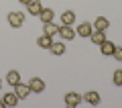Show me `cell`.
Here are the masks:
<instances>
[{"instance_id": "obj_22", "label": "cell", "mask_w": 122, "mask_h": 108, "mask_svg": "<svg viewBox=\"0 0 122 108\" xmlns=\"http://www.w3.org/2000/svg\"><path fill=\"white\" fill-rule=\"evenodd\" d=\"M4 106H6V104H4V100L0 98V108H4Z\"/></svg>"}, {"instance_id": "obj_18", "label": "cell", "mask_w": 122, "mask_h": 108, "mask_svg": "<svg viewBox=\"0 0 122 108\" xmlns=\"http://www.w3.org/2000/svg\"><path fill=\"white\" fill-rule=\"evenodd\" d=\"M49 49H51L53 55H63V53H65V43H55V41H53Z\"/></svg>"}, {"instance_id": "obj_13", "label": "cell", "mask_w": 122, "mask_h": 108, "mask_svg": "<svg viewBox=\"0 0 122 108\" xmlns=\"http://www.w3.org/2000/svg\"><path fill=\"white\" fill-rule=\"evenodd\" d=\"M90 39H92V43H96V45H102V43L106 41V35H104V31H92Z\"/></svg>"}, {"instance_id": "obj_2", "label": "cell", "mask_w": 122, "mask_h": 108, "mask_svg": "<svg viewBox=\"0 0 122 108\" xmlns=\"http://www.w3.org/2000/svg\"><path fill=\"white\" fill-rule=\"evenodd\" d=\"M65 104L67 106H71V108H75V106H79L81 104V100H83V96L79 94V92H65Z\"/></svg>"}, {"instance_id": "obj_20", "label": "cell", "mask_w": 122, "mask_h": 108, "mask_svg": "<svg viewBox=\"0 0 122 108\" xmlns=\"http://www.w3.org/2000/svg\"><path fill=\"white\" fill-rule=\"evenodd\" d=\"M112 57L116 61H122V47H114V53H112Z\"/></svg>"}, {"instance_id": "obj_5", "label": "cell", "mask_w": 122, "mask_h": 108, "mask_svg": "<svg viewBox=\"0 0 122 108\" xmlns=\"http://www.w3.org/2000/svg\"><path fill=\"white\" fill-rule=\"evenodd\" d=\"M83 100H86L87 104H92V106H98V104L102 102V98H100V94H98V92H94V90H90V92H86V94H83Z\"/></svg>"}, {"instance_id": "obj_21", "label": "cell", "mask_w": 122, "mask_h": 108, "mask_svg": "<svg viewBox=\"0 0 122 108\" xmlns=\"http://www.w3.org/2000/svg\"><path fill=\"white\" fill-rule=\"evenodd\" d=\"M18 2H20V4H25V6H26V4H29V2H33V0H18Z\"/></svg>"}, {"instance_id": "obj_8", "label": "cell", "mask_w": 122, "mask_h": 108, "mask_svg": "<svg viewBox=\"0 0 122 108\" xmlns=\"http://www.w3.org/2000/svg\"><path fill=\"white\" fill-rule=\"evenodd\" d=\"M92 27H94V31H106V29L110 27V21H108L106 16H98L96 21L92 22Z\"/></svg>"}, {"instance_id": "obj_10", "label": "cell", "mask_w": 122, "mask_h": 108, "mask_svg": "<svg viewBox=\"0 0 122 108\" xmlns=\"http://www.w3.org/2000/svg\"><path fill=\"white\" fill-rule=\"evenodd\" d=\"M75 22V12L73 10H63L61 12V25H73Z\"/></svg>"}, {"instance_id": "obj_14", "label": "cell", "mask_w": 122, "mask_h": 108, "mask_svg": "<svg viewBox=\"0 0 122 108\" xmlns=\"http://www.w3.org/2000/svg\"><path fill=\"white\" fill-rule=\"evenodd\" d=\"M53 43V37H49V35H41L39 39H37V45H39L41 49H49Z\"/></svg>"}, {"instance_id": "obj_15", "label": "cell", "mask_w": 122, "mask_h": 108, "mask_svg": "<svg viewBox=\"0 0 122 108\" xmlns=\"http://www.w3.org/2000/svg\"><path fill=\"white\" fill-rule=\"evenodd\" d=\"M114 47H116V45H114L112 41L106 39L104 43L100 45V51H102V55H112V53H114Z\"/></svg>"}, {"instance_id": "obj_12", "label": "cell", "mask_w": 122, "mask_h": 108, "mask_svg": "<svg viewBox=\"0 0 122 108\" xmlns=\"http://www.w3.org/2000/svg\"><path fill=\"white\" fill-rule=\"evenodd\" d=\"M43 35H49V37H53V35H59V27L55 25V22H45L43 27Z\"/></svg>"}, {"instance_id": "obj_9", "label": "cell", "mask_w": 122, "mask_h": 108, "mask_svg": "<svg viewBox=\"0 0 122 108\" xmlns=\"http://www.w3.org/2000/svg\"><path fill=\"white\" fill-rule=\"evenodd\" d=\"M26 10H29V14H33V16H39L41 10H43V4H41L39 0H33V2L26 4Z\"/></svg>"}, {"instance_id": "obj_6", "label": "cell", "mask_w": 122, "mask_h": 108, "mask_svg": "<svg viewBox=\"0 0 122 108\" xmlns=\"http://www.w3.org/2000/svg\"><path fill=\"white\" fill-rule=\"evenodd\" d=\"M92 31H94V27H92V22H81V25L75 29V35H79V37H90Z\"/></svg>"}, {"instance_id": "obj_19", "label": "cell", "mask_w": 122, "mask_h": 108, "mask_svg": "<svg viewBox=\"0 0 122 108\" xmlns=\"http://www.w3.org/2000/svg\"><path fill=\"white\" fill-rule=\"evenodd\" d=\"M112 82H114V86H118V88L122 86V69H116V71H114Z\"/></svg>"}, {"instance_id": "obj_11", "label": "cell", "mask_w": 122, "mask_h": 108, "mask_svg": "<svg viewBox=\"0 0 122 108\" xmlns=\"http://www.w3.org/2000/svg\"><path fill=\"white\" fill-rule=\"evenodd\" d=\"M6 82H8L10 86L14 88V86H16V84H20V74H18L16 69H10L8 74H6Z\"/></svg>"}, {"instance_id": "obj_23", "label": "cell", "mask_w": 122, "mask_h": 108, "mask_svg": "<svg viewBox=\"0 0 122 108\" xmlns=\"http://www.w3.org/2000/svg\"><path fill=\"white\" fill-rule=\"evenodd\" d=\"M0 92H2V80H0Z\"/></svg>"}, {"instance_id": "obj_17", "label": "cell", "mask_w": 122, "mask_h": 108, "mask_svg": "<svg viewBox=\"0 0 122 108\" xmlns=\"http://www.w3.org/2000/svg\"><path fill=\"white\" fill-rule=\"evenodd\" d=\"M53 16H55V12H53L51 8H43V10H41V14H39V18L43 21V25H45V22H51Z\"/></svg>"}, {"instance_id": "obj_3", "label": "cell", "mask_w": 122, "mask_h": 108, "mask_svg": "<svg viewBox=\"0 0 122 108\" xmlns=\"http://www.w3.org/2000/svg\"><path fill=\"white\" fill-rule=\"evenodd\" d=\"M29 88H30V92L41 94V92H45V82L41 78H30L29 80Z\"/></svg>"}, {"instance_id": "obj_1", "label": "cell", "mask_w": 122, "mask_h": 108, "mask_svg": "<svg viewBox=\"0 0 122 108\" xmlns=\"http://www.w3.org/2000/svg\"><path fill=\"white\" fill-rule=\"evenodd\" d=\"M6 21H8V25L12 27V29H18V27L25 25V14H22L20 10H14V12H8Z\"/></svg>"}, {"instance_id": "obj_7", "label": "cell", "mask_w": 122, "mask_h": 108, "mask_svg": "<svg viewBox=\"0 0 122 108\" xmlns=\"http://www.w3.org/2000/svg\"><path fill=\"white\" fill-rule=\"evenodd\" d=\"M14 92H16L18 100H25L26 96L30 94V88H29V84H16V86H14Z\"/></svg>"}, {"instance_id": "obj_16", "label": "cell", "mask_w": 122, "mask_h": 108, "mask_svg": "<svg viewBox=\"0 0 122 108\" xmlns=\"http://www.w3.org/2000/svg\"><path fill=\"white\" fill-rule=\"evenodd\" d=\"M2 100H4V104H6V106H16L18 96H16V92H6Z\"/></svg>"}, {"instance_id": "obj_4", "label": "cell", "mask_w": 122, "mask_h": 108, "mask_svg": "<svg viewBox=\"0 0 122 108\" xmlns=\"http://www.w3.org/2000/svg\"><path fill=\"white\" fill-rule=\"evenodd\" d=\"M59 37H61L63 41H71V39L75 37V31L71 29V25H61V27H59Z\"/></svg>"}]
</instances>
